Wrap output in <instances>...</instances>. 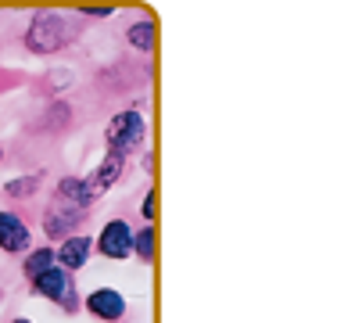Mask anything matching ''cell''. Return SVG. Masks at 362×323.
<instances>
[{"label":"cell","mask_w":362,"mask_h":323,"mask_svg":"<svg viewBox=\"0 0 362 323\" xmlns=\"http://www.w3.org/2000/svg\"><path fill=\"white\" fill-rule=\"evenodd\" d=\"M90 237H69L58 251H54V259L62 262V269H79V266H86V259H90Z\"/></svg>","instance_id":"8992f818"},{"label":"cell","mask_w":362,"mask_h":323,"mask_svg":"<svg viewBox=\"0 0 362 323\" xmlns=\"http://www.w3.org/2000/svg\"><path fill=\"white\" fill-rule=\"evenodd\" d=\"M129 40H133V47L151 50V47H154V22H136V26L129 29Z\"/></svg>","instance_id":"9c48e42d"},{"label":"cell","mask_w":362,"mask_h":323,"mask_svg":"<svg viewBox=\"0 0 362 323\" xmlns=\"http://www.w3.org/2000/svg\"><path fill=\"white\" fill-rule=\"evenodd\" d=\"M133 251H136L140 259H154V230H151V227L133 237Z\"/></svg>","instance_id":"30bf717a"},{"label":"cell","mask_w":362,"mask_h":323,"mask_svg":"<svg viewBox=\"0 0 362 323\" xmlns=\"http://www.w3.org/2000/svg\"><path fill=\"white\" fill-rule=\"evenodd\" d=\"M86 309L93 316H100V319H119L126 312V298L119 291H112V288H100V291H93L86 298Z\"/></svg>","instance_id":"5b68a950"},{"label":"cell","mask_w":362,"mask_h":323,"mask_svg":"<svg viewBox=\"0 0 362 323\" xmlns=\"http://www.w3.org/2000/svg\"><path fill=\"white\" fill-rule=\"evenodd\" d=\"M154 212H158V191H151L144 198V220H154Z\"/></svg>","instance_id":"8fae6325"},{"label":"cell","mask_w":362,"mask_h":323,"mask_svg":"<svg viewBox=\"0 0 362 323\" xmlns=\"http://www.w3.org/2000/svg\"><path fill=\"white\" fill-rule=\"evenodd\" d=\"M36 291L40 295H47V298H69V273L65 269H58V266H50L47 273H40L36 277Z\"/></svg>","instance_id":"52a82bcc"},{"label":"cell","mask_w":362,"mask_h":323,"mask_svg":"<svg viewBox=\"0 0 362 323\" xmlns=\"http://www.w3.org/2000/svg\"><path fill=\"white\" fill-rule=\"evenodd\" d=\"M33 183H36V176H33V180H11V183H8V194H29Z\"/></svg>","instance_id":"7c38bea8"},{"label":"cell","mask_w":362,"mask_h":323,"mask_svg":"<svg viewBox=\"0 0 362 323\" xmlns=\"http://www.w3.org/2000/svg\"><path fill=\"white\" fill-rule=\"evenodd\" d=\"M50 266H54V251H50V248H40V251H33V255L25 259V273L36 280L40 273H47Z\"/></svg>","instance_id":"ba28073f"},{"label":"cell","mask_w":362,"mask_h":323,"mask_svg":"<svg viewBox=\"0 0 362 323\" xmlns=\"http://www.w3.org/2000/svg\"><path fill=\"white\" fill-rule=\"evenodd\" d=\"M83 15H97V18H105V15H115L112 8H83Z\"/></svg>","instance_id":"4fadbf2b"},{"label":"cell","mask_w":362,"mask_h":323,"mask_svg":"<svg viewBox=\"0 0 362 323\" xmlns=\"http://www.w3.org/2000/svg\"><path fill=\"white\" fill-rule=\"evenodd\" d=\"M72 40V26L65 22V15H36L33 26H29V47L33 50H58Z\"/></svg>","instance_id":"6da1fadb"},{"label":"cell","mask_w":362,"mask_h":323,"mask_svg":"<svg viewBox=\"0 0 362 323\" xmlns=\"http://www.w3.org/2000/svg\"><path fill=\"white\" fill-rule=\"evenodd\" d=\"M15 323H29V319H15Z\"/></svg>","instance_id":"5bb4252c"},{"label":"cell","mask_w":362,"mask_h":323,"mask_svg":"<svg viewBox=\"0 0 362 323\" xmlns=\"http://www.w3.org/2000/svg\"><path fill=\"white\" fill-rule=\"evenodd\" d=\"M0 248L4 251H22L29 248V227L11 212H0Z\"/></svg>","instance_id":"277c9868"},{"label":"cell","mask_w":362,"mask_h":323,"mask_svg":"<svg viewBox=\"0 0 362 323\" xmlns=\"http://www.w3.org/2000/svg\"><path fill=\"white\" fill-rule=\"evenodd\" d=\"M144 133H147V126H144V115L140 112H122V115H115L108 123V144H112L115 154L136 151L144 144Z\"/></svg>","instance_id":"7a4b0ae2"},{"label":"cell","mask_w":362,"mask_h":323,"mask_svg":"<svg viewBox=\"0 0 362 323\" xmlns=\"http://www.w3.org/2000/svg\"><path fill=\"white\" fill-rule=\"evenodd\" d=\"M100 251H105L108 259H126L133 251V234H129V227L122 220L105 227V234H100Z\"/></svg>","instance_id":"3957f363"}]
</instances>
